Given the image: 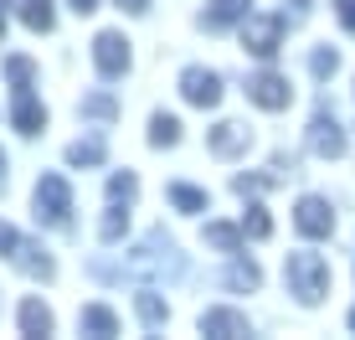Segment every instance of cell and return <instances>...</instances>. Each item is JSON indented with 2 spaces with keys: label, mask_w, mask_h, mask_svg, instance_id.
<instances>
[{
  "label": "cell",
  "mask_w": 355,
  "mask_h": 340,
  "mask_svg": "<svg viewBox=\"0 0 355 340\" xmlns=\"http://www.w3.org/2000/svg\"><path fill=\"white\" fill-rule=\"evenodd\" d=\"M284 278H288V294H299L304 305H320L329 294V263L320 253H288Z\"/></svg>",
  "instance_id": "6da1fadb"
},
{
  "label": "cell",
  "mask_w": 355,
  "mask_h": 340,
  "mask_svg": "<svg viewBox=\"0 0 355 340\" xmlns=\"http://www.w3.org/2000/svg\"><path fill=\"white\" fill-rule=\"evenodd\" d=\"M67 212H72V186L62 176H42L36 180V216L52 227H67Z\"/></svg>",
  "instance_id": "7a4b0ae2"
},
{
  "label": "cell",
  "mask_w": 355,
  "mask_h": 340,
  "mask_svg": "<svg viewBox=\"0 0 355 340\" xmlns=\"http://www.w3.org/2000/svg\"><path fill=\"white\" fill-rule=\"evenodd\" d=\"M242 46L268 62V57L284 46V16H248L242 21Z\"/></svg>",
  "instance_id": "3957f363"
},
{
  "label": "cell",
  "mask_w": 355,
  "mask_h": 340,
  "mask_svg": "<svg viewBox=\"0 0 355 340\" xmlns=\"http://www.w3.org/2000/svg\"><path fill=\"white\" fill-rule=\"evenodd\" d=\"M180 99L196 103V108H216L222 103V78L211 67H186L180 72Z\"/></svg>",
  "instance_id": "277c9868"
},
{
  "label": "cell",
  "mask_w": 355,
  "mask_h": 340,
  "mask_svg": "<svg viewBox=\"0 0 355 340\" xmlns=\"http://www.w3.org/2000/svg\"><path fill=\"white\" fill-rule=\"evenodd\" d=\"M93 62H98L103 78H124L129 72V42L119 31H98L93 36Z\"/></svg>",
  "instance_id": "5b68a950"
},
{
  "label": "cell",
  "mask_w": 355,
  "mask_h": 340,
  "mask_svg": "<svg viewBox=\"0 0 355 340\" xmlns=\"http://www.w3.org/2000/svg\"><path fill=\"white\" fill-rule=\"evenodd\" d=\"M293 227H299L304 237H329L335 232V212H329L324 196H304L299 206H293Z\"/></svg>",
  "instance_id": "8992f818"
},
{
  "label": "cell",
  "mask_w": 355,
  "mask_h": 340,
  "mask_svg": "<svg viewBox=\"0 0 355 340\" xmlns=\"http://www.w3.org/2000/svg\"><path fill=\"white\" fill-rule=\"evenodd\" d=\"M248 99L258 103V108H273V114H278V108H288L293 88H288L284 78H278V72H258V78L248 83Z\"/></svg>",
  "instance_id": "52a82bcc"
},
{
  "label": "cell",
  "mask_w": 355,
  "mask_h": 340,
  "mask_svg": "<svg viewBox=\"0 0 355 340\" xmlns=\"http://www.w3.org/2000/svg\"><path fill=\"white\" fill-rule=\"evenodd\" d=\"M201 335L237 340V335H252V325H248V314H237V309H206L201 314Z\"/></svg>",
  "instance_id": "ba28073f"
},
{
  "label": "cell",
  "mask_w": 355,
  "mask_h": 340,
  "mask_svg": "<svg viewBox=\"0 0 355 340\" xmlns=\"http://www.w3.org/2000/svg\"><path fill=\"white\" fill-rule=\"evenodd\" d=\"M248 144H252V129L237 124V119H227V124L211 129V155H222V160H237Z\"/></svg>",
  "instance_id": "9c48e42d"
},
{
  "label": "cell",
  "mask_w": 355,
  "mask_h": 340,
  "mask_svg": "<svg viewBox=\"0 0 355 340\" xmlns=\"http://www.w3.org/2000/svg\"><path fill=\"white\" fill-rule=\"evenodd\" d=\"M309 144H314V155H324V160H340V155H345V129L320 114L309 124Z\"/></svg>",
  "instance_id": "30bf717a"
},
{
  "label": "cell",
  "mask_w": 355,
  "mask_h": 340,
  "mask_svg": "<svg viewBox=\"0 0 355 340\" xmlns=\"http://www.w3.org/2000/svg\"><path fill=\"white\" fill-rule=\"evenodd\" d=\"M248 16H252V0H211L206 16H201V26L206 31H227V26H237V21H248Z\"/></svg>",
  "instance_id": "8fae6325"
},
{
  "label": "cell",
  "mask_w": 355,
  "mask_h": 340,
  "mask_svg": "<svg viewBox=\"0 0 355 340\" xmlns=\"http://www.w3.org/2000/svg\"><path fill=\"white\" fill-rule=\"evenodd\" d=\"M10 119H16V129H21V135H42L46 108L31 99V88H21V93H16V108H10Z\"/></svg>",
  "instance_id": "7c38bea8"
},
{
  "label": "cell",
  "mask_w": 355,
  "mask_h": 340,
  "mask_svg": "<svg viewBox=\"0 0 355 340\" xmlns=\"http://www.w3.org/2000/svg\"><path fill=\"white\" fill-rule=\"evenodd\" d=\"M16 320H21V335H36V340H42V335H52V309H46L42 305V299H21V314H16Z\"/></svg>",
  "instance_id": "4fadbf2b"
},
{
  "label": "cell",
  "mask_w": 355,
  "mask_h": 340,
  "mask_svg": "<svg viewBox=\"0 0 355 340\" xmlns=\"http://www.w3.org/2000/svg\"><path fill=\"white\" fill-rule=\"evenodd\" d=\"M16 269L21 273H31V278H52L57 269H52V258H46V248H36V242H16Z\"/></svg>",
  "instance_id": "5bb4252c"
},
{
  "label": "cell",
  "mask_w": 355,
  "mask_h": 340,
  "mask_svg": "<svg viewBox=\"0 0 355 340\" xmlns=\"http://www.w3.org/2000/svg\"><path fill=\"white\" fill-rule=\"evenodd\" d=\"M78 325H83V330H88V335H98V340L119 335V314L108 309V305H88V309L78 314Z\"/></svg>",
  "instance_id": "9a60e30c"
},
{
  "label": "cell",
  "mask_w": 355,
  "mask_h": 340,
  "mask_svg": "<svg viewBox=\"0 0 355 340\" xmlns=\"http://www.w3.org/2000/svg\"><path fill=\"white\" fill-rule=\"evenodd\" d=\"M16 6H21V21H26L31 31H52V21H57L52 0H16Z\"/></svg>",
  "instance_id": "2e32d148"
},
{
  "label": "cell",
  "mask_w": 355,
  "mask_h": 340,
  "mask_svg": "<svg viewBox=\"0 0 355 340\" xmlns=\"http://www.w3.org/2000/svg\"><path fill=\"white\" fill-rule=\"evenodd\" d=\"M150 144H155V150L180 144V119H175V114H155V119H150Z\"/></svg>",
  "instance_id": "e0dca14e"
},
{
  "label": "cell",
  "mask_w": 355,
  "mask_h": 340,
  "mask_svg": "<svg viewBox=\"0 0 355 340\" xmlns=\"http://www.w3.org/2000/svg\"><path fill=\"white\" fill-rule=\"evenodd\" d=\"M134 305H139V320H144V330H165L170 309H165V299H160V294H150V289H144V294L134 299Z\"/></svg>",
  "instance_id": "ac0fdd59"
},
{
  "label": "cell",
  "mask_w": 355,
  "mask_h": 340,
  "mask_svg": "<svg viewBox=\"0 0 355 340\" xmlns=\"http://www.w3.org/2000/svg\"><path fill=\"white\" fill-rule=\"evenodd\" d=\"M170 206H175V212H206V206H211V196H206L201 186H170Z\"/></svg>",
  "instance_id": "d6986e66"
},
{
  "label": "cell",
  "mask_w": 355,
  "mask_h": 340,
  "mask_svg": "<svg viewBox=\"0 0 355 340\" xmlns=\"http://www.w3.org/2000/svg\"><path fill=\"white\" fill-rule=\"evenodd\" d=\"M206 242H211V248H222V253H237V248H242V227H232V222H206Z\"/></svg>",
  "instance_id": "ffe728a7"
},
{
  "label": "cell",
  "mask_w": 355,
  "mask_h": 340,
  "mask_svg": "<svg viewBox=\"0 0 355 340\" xmlns=\"http://www.w3.org/2000/svg\"><path fill=\"white\" fill-rule=\"evenodd\" d=\"M67 160H72V165H103V139H78V144H67Z\"/></svg>",
  "instance_id": "44dd1931"
},
{
  "label": "cell",
  "mask_w": 355,
  "mask_h": 340,
  "mask_svg": "<svg viewBox=\"0 0 355 340\" xmlns=\"http://www.w3.org/2000/svg\"><path fill=\"white\" fill-rule=\"evenodd\" d=\"M258 284H263L258 263H232L227 269V289H258Z\"/></svg>",
  "instance_id": "7402d4cb"
},
{
  "label": "cell",
  "mask_w": 355,
  "mask_h": 340,
  "mask_svg": "<svg viewBox=\"0 0 355 340\" xmlns=\"http://www.w3.org/2000/svg\"><path fill=\"white\" fill-rule=\"evenodd\" d=\"M268 232H273V222H268V212H263V206H248V216H242V237H268Z\"/></svg>",
  "instance_id": "603a6c76"
},
{
  "label": "cell",
  "mask_w": 355,
  "mask_h": 340,
  "mask_svg": "<svg viewBox=\"0 0 355 340\" xmlns=\"http://www.w3.org/2000/svg\"><path fill=\"white\" fill-rule=\"evenodd\" d=\"M108 196H114V201H134V196H139V180H134V170H119V176L108 180Z\"/></svg>",
  "instance_id": "cb8c5ba5"
},
{
  "label": "cell",
  "mask_w": 355,
  "mask_h": 340,
  "mask_svg": "<svg viewBox=\"0 0 355 340\" xmlns=\"http://www.w3.org/2000/svg\"><path fill=\"white\" fill-rule=\"evenodd\" d=\"M6 78L16 83V93L21 88H31V78H36V67L26 62V57H6Z\"/></svg>",
  "instance_id": "d4e9b609"
},
{
  "label": "cell",
  "mask_w": 355,
  "mask_h": 340,
  "mask_svg": "<svg viewBox=\"0 0 355 340\" xmlns=\"http://www.w3.org/2000/svg\"><path fill=\"white\" fill-rule=\"evenodd\" d=\"M83 114H88V119H114L119 103L108 99V93H88V99H83Z\"/></svg>",
  "instance_id": "484cf974"
},
{
  "label": "cell",
  "mask_w": 355,
  "mask_h": 340,
  "mask_svg": "<svg viewBox=\"0 0 355 340\" xmlns=\"http://www.w3.org/2000/svg\"><path fill=\"white\" fill-rule=\"evenodd\" d=\"M124 232H129V212H124V206H114V212L103 216V242H119Z\"/></svg>",
  "instance_id": "4316f807"
},
{
  "label": "cell",
  "mask_w": 355,
  "mask_h": 340,
  "mask_svg": "<svg viewBox=\"0 0 355 340\" xmlns=\"http://www.w3.org/2000/svg\"><path fill=\"white\" fill-rule=\"evenodd\" d=\"M309 67H314V78H329V72L340 67V52H329V46H320V52L309 57Z\"/></svg>",
  "instance_id": "83f0119b"
},
{
  "label": "cell",
  "mask_w": 355,
  "mask_h": 340,
  "mask_svg": "<svg viewBox=\"0 0 355 340\" xmlns=\"http://www.w3.org/2000/svg\"><path fill=\"white\" fill-rule=\"evenodd\" d=\"M16 227H10V222H0V253H6V258H10V253H16Z\"/></svg>",
  "instance_id": "f1b7e54d"
},
{
  "label": "cell",
  "mask_w": 355,
  "mask_h": 340,
  "mask_svg": "<svg viewBox=\"0 0 355 340\" xmlns=\"http://www.w3.org/2000/svg\"><path fill=\"white\" fill-rule=\"evenodd\" d=\"M340 26L355 31V0H340Z\"/></svg>",
  "instance_id": "f546056e"
},
{
  "label": "cell",
  "mask_w": 355,
  "mask_h": 340,
  "mask_svg": "<svg viewBox=\"0 0 355 340\" xmlns=\"http://www.w3.org/2000/svg\"><path fill=\"white\" fill-rule=\"evenodd\" d=\"M119 6H124V10H134V16H139V10H150V0H119Z\"/></svg>",
  "instance_id": "4dcf8cb0"
},
{
  "label": "cell",
  "mask_w": 355,
  "mask_h": 340,
  "mask_svg": "<svg viewBox=\"0 0 355 340\" xmlns=\"http://www.w3.org/2000/svg\"><path fill=\"white\" fill-rule=\"evenodd\" d=\"M72 10H78V16H88V10H98V0H72Z\"/></svg>",
  "instance_id": "1f68e13d"
},
{
  "label": "cell",
  "mask_w": 355,
  "mask_h": 340,
  "mask_svg": "<svg viewBox=\"0 0 355 340\" xmlns=\"http://www.w3.org/2000/svg\"><path fill=\"white\" fill-rule=\"evenodd\" d=\"M6 21H10V16H6V0H0V36H6Z\"/></svg>",
  "instance_id": "d6a6232c"
},
{
  "label": "cell",
  "mask_w": 355,
  "mask_h": 340,
  "mask_svg": "<svg viewBox=\"0 0 355 340\" xmlns=\"http://www.w3.org/2000/svg\"><path fill=\"white\" fill-rule=\"evenodd\" d=\"M0 180H6V150H0Z\"/></svg>",
  "instance_id": "836d02e7"
},
{
  "label": "cell",
  "mask_w": 355,
  "mask_h": 340,
  "mask_svg": "<svg viewBox=\"0 0 355 340\" xmlns=\"http://www.w3.org/2000/svg\"><path fill=\"white\" fill-rule=\"evenodd\" d=\"M293 6H314V0H293Z\"/></svg>",
  "instance_id": "e575fe53"
},
{
  "label": "cell",
  "mask_w": 355,
  "mask_h": 340,
  "mask_svg": "<svg viewBox=\"0 0 355 340\" xmlns=\"http://www.w3.org/2000/svg\"><path fill=\"white\" fill-rule=\"evenodd\" d=\"M350 330H355V309H350Z\"/></svg>",
  "instance_id": "d590c367"
}]
</instances>
